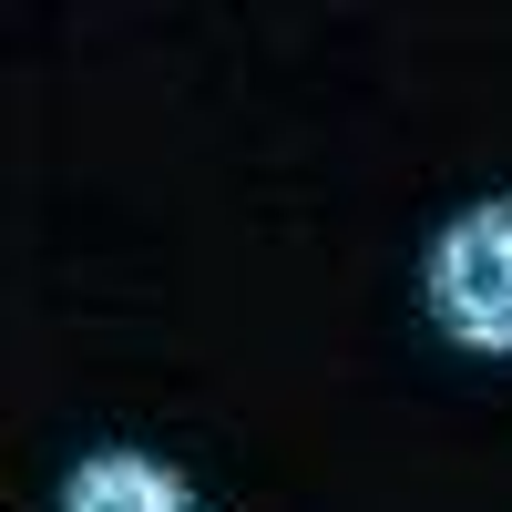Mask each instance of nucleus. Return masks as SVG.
<instances>
[{
	"mask_svg": "<svg viewBox=\"0 0 512 512\" xmlns=\"http://www.w3.org/2000/svg\"><path fill=\"white\" fill-rule=\"evenodd\" d=\"M420 297L451 349L472 359H512V195H482L431 236V267H420Z\"/></svg>",
	"mask_w": 512,
	"mask_h": 512,
	"instance_id": "obj_1",
	"label": "nucleus"
},
{
	"mask_svg": "<svg viewBox=\"0 0 512 512\" xmlns=\"http://www.w3.org/2000/svg\"><path fill=\"white\" fill-rule=\"evenodd\" d=\"M52 512H195V492H185L175 461H154V451H82L62 472Z\"/></svg>",
	"mask_w": 512,
	"mask_h": 512,
	"instance_id": "obj_2",
	"label": "nucleus"
}]
</instances>
